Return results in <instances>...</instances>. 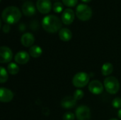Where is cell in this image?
<instances>
[{"label": "cell", "mask_w": 121, "mask_h": 120, "mask_svg": "<svg viewBox=\"0 0 121 120\" xmlns=\"http://www.w3.org/2000/svg\"><path fill=\"white\" fill-rule=\"evenodd\" d=\"M42 26L43 29L51 33L60 30L62 27V21L55 15H48L42 20Z\"/></svg>", "instance_id": "cell-1"}, {"label": "cell", "mask_w": 121, "mask_h": 120, "mask_svg": "<svg viewBox=\"0 0 121 120\" xmlns=\"http://www.w3.org/2000/svg\"><path fill=\"white\" fill-rule=\"evenodd\" d=\"M1 17L5 23L8 24H13L20 20L21 17V12L18 7L9 6L3 10Z\"/></svg>", "instance_id": "cell-2"}, {"label": "cell", "mask_w": 121, "mask_h": 120, "mask_svg": "<svg viewBox=\"0 0 121 120\" xmlns=\"http://www.w3.org/2000/svg\"><path fill=\"white\" fill-rule=\"evenodd\" d=\"M76 15L81 21H88L92 16L91 8L85 4H79L77 5L76 8Z\"/></svg>", "instance_id": "cell-3"}, {"label": "cell", "mask_w": 121, "mask_h": 120, "mask_svg": "<svg viewBox=\"0 0 121 120\" xmlns=\"http://www.w3.org/2000/svg\"><path fill=\"white\" fill-rule=\"evenodd\" d=\"M104 87L106 91L112 95L116 94L120 89V83L118 80L114 76L107 77L104 82Z\"/></svg>", "instance_id": "cell-4"}, {"label": "cell", "mask_w": 121, "mask_h": 120, "mask_svg": "<svg viewBox=\"0 0 121 120\" xmlns=\"http://www.w3.org/2000/svg\"><path fill=\"white\" fill-rule=\"evenodd\" d=\"M89 82V76L85 72L76 74L72 79V84L77 88H83Z\"/></svg>", "instance_id": "cell-5"}, {"label": "cell", "mask_w": 121, "mask_h": 120, "mask_svg": "<svg viewBox=\"0 0 121 120\" xmlns=\"http://www.w3.org/2000/svg\"><path fill=\"white\" fill-rule=\"evenodd\" d=\"M75 114L78 120H90L91 118V110L86 105L78 107L76 110Z\"/></svg>", "instance_id": "cell-6"}, {"label": "cell", "mask_w": 121, "mask_h": 120, "mask_svg": "<svg viewBox=\"0 0 121 120\" xmlns=\"http://www.w3.org/2000/svg\"><path fill=\"white\" fill-rule=\"evenodd\" d=\"M13 57L11 50L6 46H1L0 48V62L5 64L10 62Z\"/></svg>", "instance_id": "cell-7"}, {"label": "cell", "mask_w": 121, "mask_h": 120, "mask_svg": "<svg viewBox=\"0 0 121 120\" xmlns=\"http://www.w3.org/2000/svg\"><path fill=\"white\" fill-rule=\"evenodd\" d=\"M21 8H22L23 13L26 16H32L36 12L35 6L33 2L31 1H25L22 5Z\"/></svg>", "instance_id": "cell-8"}, {"label": "cell", "mask_w": 121, "mask_h": 120, "mask_svg": "<svg viewBox=\"0 0 121 120\" xmlns=\"http://www.w3.org/2000/svg\"><path fill=\"white\" fill-rule=\"evenodd\" d=\"M37 9L42 13H49L52 8L50 0H37L36 1Z\"/></svg>", "instance_id": "cell-9"}, {"label": "cell", "mask_w": 121, "mask_h": 120, "mask_svg": "<svg viewBox=\"0 0 121 120\" xmlns=\"http://www.w3.org/2000/svg\"><path fill=\"white\" fill-rule=\"evenodd\" d=\"M89 91L94 95H99L104 91V86L99 81L94 80L89 83Z\"/></svg>", "instance_id": "cell-10"}, {"label": "cell", "mask_w": 121, "mask_h": 120, "mask_svg": "<svg viewBox=\"0 0 121 120\" xmlns=\"http://www.w3.org/2000/svg\"><path fill=\"white\" fill-rule=\"evenodd\" d=\"M74 19V11L72 8H69L65 9L64 11L62 12V22L66 25H69L73 22Z\"/></svg>", "instance_id": "cell-11"}, {"label": "cell", "mask_w": 121, "mask_h": 120, "mask_svg": "<svg viewBox=\"0 0 121 120\" xmlns=\"http://www.w3.org/2000/svg\"><path fill=\"white\" fill-rule=\"evenodd\" d=\"M13 98V92L6 88H1L0 89V100L2 103H9L12 100Z\"/></svg>", "instance_id": "cell-12"}, {"label": "cell", "mask_w": 121, "mask_h": 120, "mask_svg": "<svg viewBox=\"0 0 121 120\" xmlns=\"http://www.w3.org/2000/svg\"><path fill=\"white\" fill-rule=\"evenodd\" d=\"M15 62L18 64H25L30 59V54L26 51H20L16 54L14 57Z\"/></svg>", "instance_id": "cell-13"}, {"label": "cell", "mask_w": 121, "mask_h": 120, "mask_svg": "<svg viewBox=\"0 0 121 120\" xmlns=\"http://www.w3.org/2000/svg\"><path fill=\"white\" fill-rule=\"evenodd\" d=\"M34 41H35V37L33 35L30 33H26L21 37V44L26 47L33 46Z\"/></svg>", "instance_id": "cell-14"}, {"label": "cell", "mask_w": 121, "mask_h": 120, "mask_svg": "<svg viewBox=\"0 0 121 120\" xmlns=\"http://www.w3.org/2000/svg\"><path fill=\"white\" fill-rule=\"evenodd\" d=\"M77 105V100L74 97L67 96L65 97L61 101V105L65 109H72Z\"/></svg>", "instance_id": "cell-15"}, {"label": "cell", "mask_w": 121, "mask_h": 120, "mask_svg": "<svg viewBox=\"0 0 121 120\" xmlns=\"http://www.w3.org/2000/svg\"><path fill=\"white\" fill-rule=\"evenodd\" d=\"M59 37L62 41L67 42L72 39V33L69 29L67 28H62L59 31Z\"/></svg>", "instance_id": "cell-16"}, {"label": "cell", "mask_w": 121, "mask_h": 120, "mask_svg": "<svg viewBox=\"0 0 121 120\" xmlns=\"http://www.w3.org/2000/svg\"><path fill=\"white\" fill-rule=\"evenodd\" d=\"M42 53H43L42 48L38 45H33L29 49V54L33 58L40 57Z\"/></svg>", "instance_id": "cell-17"}, {"label": "cell", "mask_w": 121, "mask_h": 120, "mask_svg": "<svg viewBox=\"0 0 121 120\" xmlns=\"http://www.w3.org/2000/svg\"><path fill=\"white\" fill-rule=\"evenodd\" d=\"M113 71V66L110 62L104 63L101 67V73L104 76H108Z\"/></svg>", "instance_id": "cell-18"}, {"label": "cell", "mask_w": 121, "mask_h": 120, "mask_svg": "<svg viewBox=\"0 0 121 120\" xmlns=\"http://www.w3.org/2000/svg\"><path fill=\"white\" fill-rule=\"evenodd\" d=\"M7 70H8V72L11 74V75H16L18 73L19 71V67L18 66L15 64V63H9L8 66H7Z\"/></svg>", "instance_id": "cell-19"}, {"label": "cell", "mask_w": 121, "mask_h": 120, "mask_svg": "<svg viewBox=\"0 0 121 120\" xmlns=\"http://www.w3.org/2000/svg\"><path fill=\"white\" fill-rule=\"evenodd\" d=\"M8 78H9V75H8L7 71L3 66H1L0 67V83H4L6 82L8 80Z\"/></svg>", "instance_id": "cell-20"}, {"label": "cell", "mask_w": 121, "mask_h": 120, "mask_svg": "<svg viewBox=\"0 0 121 120\" xmlns=\"http://www.w3.org/2000/svg\"><path fill=\"white\" fill-rule=\"evenodd\" d=\"M52 8H53L55 12L60 13L63 9V4L60 1H56L54 3V4L52 6Z\"/></svg>", "instance_id": "cell-21"}, {"label": "cell", "mask_w": 121, "mask_h": 120, "mask_svg": "<svg viewBox=\"0 0 121 120\" xmlns=\"http://www.w3.org/2000/svg\"><path fill=\"white\" fill-rule=\"evenodd\" d=\"M73 97L74 98V99L77 101V100H79L83 98L84 97V92L80 90V89H77V91H75V92L74 93V95Z\"/></svg>", "instance_id": "cell-22"}, {"label": "cell", "mask_w": 121, "mask_h": 120, "mask_svg": "<svg viewBox=\"0 0 121 120\" xmlns=\"http://www.w3.org/2000/svg\"><path fill=\"white\" fill-rule=\"evenodd\" d=\"M112 106L116 109L121 108V98H116L112 101Z\"/></svg>", "instance_id": "cell-23"}, {"label": "cell", "mask_w": 121, "mask_h": 120, "mask_svg": "<svg viewBox=\"0 0 121 120\" xmlns=\"http://www.w3.org/2000/svg\"><path fill=\"white\" fill-rule=\"evenodd\" d=\"M74 117H75L74 115L71 112H65L62 116L63 120H74Z\"/></svg>", "instance_id": "cell-24"}, {"label": "cell", "mask_w": 121, "mask_h": 120, "mask_svg": "<svg viewBox=\"0 0 121 120\" xmlns=\"http://www.w3.org/2000/svg\"><path fill=\"white\" fill-rule=\"evenodd\" d=\"M62 2L67 6H74L77 4L78 0H62Z\"/></svg>", "instance_id": "cell-25"}, {"label": "cell", "mask_w": 121, "mask_h": 120, "mask_svg": "<svg viewBox=\"0 0 121 120\" xmlns=\"http://www.w3.org/2000/svg\"><path fill=\"white\" fill-rule=\"evenodd\" d=\"M2 29H3V31L4 33H9V30H10V25H9V24H8V23L4 24Z\"/></svg>", "instance_id": "cell-26"}, {"label": "cell", "mask_w": 121, "mask_h": 120, "mask_svg": "<svg viewBox=\"0 0 121 120\" xmlns=\"http://www.w3.org/2000/svg\"><path fill=\"white\" fill-rule=\"evenodd\" d=\"M118 117H119V119L121 120V108L118 110Z\"/></svg>", "instance_id": "cell-27"}, {"label": "cell", "mask_w": 121, "mask_h": 120, "mask_svg": "<svg viewBox=\"0 0 121 120\" xmlns=\"http://www.w3.org/2000/svg\"><path fill=\"white\" fill-rule=\"evenodd\" d=\"M82 1H84V2H85V3H87V2H89L91 0H82Z\"/></svg>", "instance_id": "cell-28"}, {"label": "cell", "mask_w": 121, "mask_h": 120, "mask_svg": "<svg viewBox=\"0 0 121 120\" xmlns=\"http://www.w3.org/2000/svg\"><path fill=\"white\" fill-rule=\"evenodd\" d=\"M117 120V119H111V120Z\"/></svg>", "instance_id": "cell-29"}]
</instances>
